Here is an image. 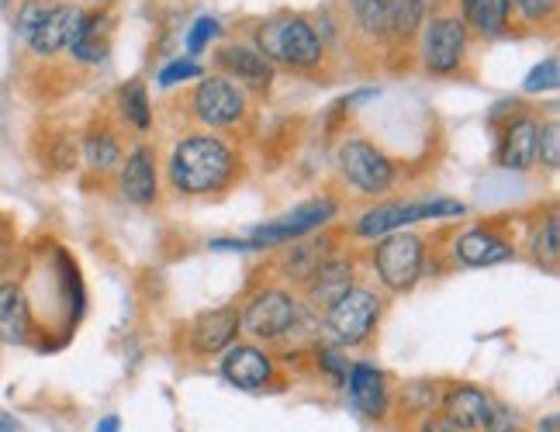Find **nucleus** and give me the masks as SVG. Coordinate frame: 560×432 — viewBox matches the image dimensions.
Segmentation results:
<instances>
[{"instance_id":"1","label":"nucleus","mask_w":560,"mask_h":432,"mask_svg":"<svg viewBox=\"0 0 560 432\" xmlns=\"http://www.w3.org/2000/svg\"><path fill=\"white\" fill-rule=\"evenodd\" d=\"M170 173H174V184L187 194H208L214 187H222L232 173V153L229 145H222L219 139L208 136H194L184 139L174 153V163H170Z\"/></svg>"},{"instance_id":"2","label":"nucleus","mask_w":560,"mask_h":432,"mask_svg":"<svg viewBox=\"0 0 560 432\" xmlns=\"http://www.w3.org/2000/svg\"><path fill=\"white\" fill-rule=\"evenodd\" d=\"M256 52L280 59V62H291V67H315L322 56V42L312 32L308 21L273 17L256 28Z\"/></svg>"},{"instance_id":"3","label":"nucleus","mask_w":560,"mask_h":432,"mask_svg":"<svg viewBox=\"0 0 560 432\" xmlns=\"http://www.w3.org/2000/svg\"><path fill=\"white\" fill-rule=\"evenodd\" d=\"M339 166L342 177H347L360 194H381L395 184V166L387 160L377 145L353 139L339 149Z\"/></svg>"},{"instance_id":"4","label":"nucleus","mask_w":560,"mask_h":432,"mask_svg":"<svg viewBox=\"0 0 560 432\" xmlns=\"http://www.w3.org/2000/svg\"><path fill=\"white\" fill-rule=\"evenodd\" d=\"M374 264H377V273H381V280L387 288H395V291L412 288L419 280V273H422V243H419V235L395 232L392 240H384L377 246Z\"/></svg>"},{"instance_id":"5","label":"nucleus","mask_w":560,"mask_h":432,"mask_svg":"<svg viewBox=\"0 0 560 432\" xmlns=\"http://www.w3.org/2000/svg\"><path fill=\"white\" fill-rule=\"evenodd\" d=\"M381 315V305L371 291H360V288H350L342 294L336 305H329V315H326V326L329 332L339 339V342H360L368 339L374 322Z\"/></svg>"},{"instance_id":"6","label":"nucleus","mask_w":560,"mask_h":432,"mask_svg":"<svg viewBox=\"0 0 560 432\" xmlns=\"http://www.w3.org/2000/svg\"><path fill=\"white\" fill-rule=\"evenodd\" d=\"M450 214H464V205L457 201H425V205H387L374 208L357 222V232L374 240V235H387L401 225H412L422 219H450Z\"/></svg>"},{"instance_id":"7","label":"nucleus","mask_w":560,"mask_h":432,"mask_svg":"<svg viewBox=\"0 0 560 432\" xmlns=\"http://www.w3.org/2000/svg\"><path fill=\"white\" fill-rule=\"evenodd\" d=\"M336 205L332 201H312L305 208H298L291 214H284V219H277L270 225H260L253 229V235L243 243V249H260V246H273V243H291V240H301V235L315 232L322 222L332 219Z\"/></svg>"},{"instance_id":"8","label":"nucleus","mask_w":560,"mask_h":432,"mask_svg":"<svg viewBox=\"0 0 560 432\" xmlns=\"http://www.w3.org/2000/svg\"><path fill=\"white\" fill-rule=\"evenodd\" d=\"M83 21H88V14L77 8H46L25 38L38 56H52L73 46L77 35L83 32Z\"/></svg>"},{"instance_id":"9","label":"nucleus","mask_w":560,"mask_h":432,"mask_svg":"<svg viewBox=\"0 0 560 432\" xmlns=\"http://www.w3.org/2000/svg\"><path fill=\"white\" fill-rule=\"evenodd\" d=\"M294 301L280 291H264L260 297L253 301L246 308V315L240 318V326L256 336V339H277L284 336L291 326H294Z\"/></svg>"},{"instance_id":"10","label":"nucleus","mask_w":560,"mask_h":432,"mask_svg":"<svg viewBox=\"0 0 560 432\" xmlns=\"http://www.w3.org/2000/svg\"><path fill=\"white\" fill-rule=\"evenodd\" d=\"M464 46H467V35H464V25H460L457 17H440V21H433V25H429V32H425V46H422L429 73H450V70H457V62L464 56Z\"/></svg>"},{"instance_id":"11","label":"nucleus","mask_w":560,"mask_h":432,"mask_svg":"<svg viewBox=\"0 0 560 432\" xmlns=\"http://www.w3.org/2000/svg\"><path fill=\"white\" fill-rule=\"evenodd\" d=\"M194 107H198V118L208 125H232L243 115L246 104H243L240 86L222 77H211V80H201L198 94H194Z\"/></svg>"},{"instance_id":"12","label":"nucleus","mask_w":560,"mask_h":432,"mask_svg":"<svg viewBox=\"0 0 560 432\" xmlns=\"http://www.w3.org/2000/svg\"><path fill=\"white\" fill-rule=\"evenodd\" d=\"M222 374L229 377V384L243 387V392H256V387L270 381L273 366L256 346H232L229 357L222 360Z\"/></svg>"},{"instance_id":"13","label":"nucleus","mask_w":560,"mask_h":432,"mask_svg":"<svg viewBox=\"0 0 560 432\" xmlns=\"http://www.w3.org/2000/svg\"><path fill=\"white\" fill-rule=\"evenodd\" d=\"M347 381H350V398L360 412L371 416V419H381L384 408H387V392H384V374L377 371V366L357 363V366H350Z\"/></svg>"},{"instance_id":"14","label":"nucleus","mask_w":560,"mask_h":432,"mask_svg":"<svg viewBox=\"0 0 560 432\" xmlns=\"http://www.w3.org/2000/svg\"><path fill=\"white\" fill-rule=\"evenodd\" d=\"M536 139H540V125L520 118L505 128V139L499 149V163L505 170H529L536 163Z\"/></svg>"},{"instance_id":"15","label":"nucleus","mask_w":560,"mask_h":432,"mask_svg":"<svg viewBox=\"0 0 560 432\" xmlns=\"http://www.w3.org/2000/svg\"><path fill=\"white\" fill-rule=\"evenodd\" d=\"M235 332H240V312L219 308L211 315H201L194 322V350L201 353H219L225 346H232Z\"/></svg>"},{"instance_id":"16","label":"nucleus","mask_w":560,"mask_h":432,"mask_svg":"<svg viewBox=\"0 0 560 432\" xmlns=\"http://www.w3.org/2000/svg\"><path fill=\"white\" fill-rule=\"evenodd\" d=\"M32 329V315H28V301L25 291L18 284H0V339L4 342H28Z\"/></svg>"},{"instance_id":"17","label":"nucleus","mask_w":560,"mask_h":432,"mask_svg":"<svg viewBox=\"0 0 560 432\" xmlns=\"http://www.w3.org/2000/svg\"><path fill=\"white\" fill-rule=\"evenodd\" d=\"M121 190H125V198L136 205H149L156 198V173H153V163H149L145 149H136V153L128 156V163L121 170Z\"/></svg>"},{"instance_id":"18","label":"nucleus","mask_w":560,"mask_h":432,"mask_svg":"<svg viewBox=\"0 0 560 432\" xmlns=\"http://www.w3.org/2000/svg\"><path fill=\"white\" fill-rule=\"evenodd\" d=\"M219 62L229 73L246 80L249 86H267L270 83V62H267V56H260L253 46H225L219 52Z\"/></svg>"},{"instance_id":"19","label":"nucleus","mask_w":560,"mask_h":432,"mask_svg":"<svg viewBox=\"0 0 560 432\" xmlns=\"http://www.w3.org/2000/svg\"><path fill=\"white\" fill-rule=\"evenodd\" d=\"M457 256H460V264H467V267H491V264H502V259H509L512 249L502 240L488 235V232H467V235H460V243H457Z\"/></svg>"},{"instance_id":"20","label":"nucleus","mask_w":560,"mask_h":432,"mask_svg":"<svg viewBox=\"0 0 560 432\" xmlns=\"http://www.w3.org/2000/svg\"><path fill=\"white\" fill-rule=\"evenodd\" d=\"M488 412V398L478 387H457V392L446 395V419L454 422L460 432L464 429H481Z\"/></svg>"},{"instance_id":"21","label":"nucleus","mask_w":560,"mask_h":432,"mask_svg":"<svg viewBox=\"0 0 560 432\" xmlns=\"http://www.w3.org/2000/svg\"><path fill=\"white\" fill-rule=\"evenodd\" d=\"M353 288V267L350 264H339V259H326L318 267V273L312 277V297L318 305H336V301Z\"/></svg>"},{"instance_id":"22","label":"nucleus","mask_w":560,"mask_h":432,"mask_svg":"<svg viewBox=\"0 0 560 432\" xmlns=\"http://www.w3.org/2000/svg\"><path fill=\"white\" fill-rule=\"evenodd\" d=\"M464 11L481 35H499L509 21V0H464Z\"/></svg>"},{"instance_id":"23","label":"nucleus","mask_w":560,"mask_h":432,"mask_svg":"<svg viewBox=\"0 0 560 432\" xmlns=\"http://www.w3.org/2000/svg\"><path fill=\"white\" fill-rule=\"evenodd\" d=\"M422 17V0H387V28L395 35H408Z\"/></svg>"},{"instance_id":"24","label":"nucleus","mask_w":560,"mask_h":432,"mask_svg":"<svg viewBox=\"0 0 560 432\" xmlns=\"http://www.w3.org/2000/svg\"><path fill=\"white\" fill-rule=\"evenodd\" d=\"M326 264V246H298L294 253H291V259H288V273L291 277H298V280H308V277H315L318 273V267Z\"/></svg>"},{"instance_id":"25","label":"nucleus","mask_w":560,"mask_h":432,"mask_svg":"<svg viewBox=\"0 0 560 432\" xmlns=\"http://www.w3.org/2000/svg\"><path fill=\"white\" fill-rule=\"evenodd\" d=\"M353 14L368 35L387 32V0H353Z\"/></svg>"},{"instance_id":"26","label":"nucleus","mask_w":560,"mask_h":432,"mask_svg":"<svg viewBox=\"0 0 560 432\" xmlns=\"http://www.w3.org/2000/svg\"><path fill=\"white\" fill-rule=\"evenodd\" d=\"M121 112L136 128H149V97L142 83H128L121 91Z\"/></svg>"},{"instance_id":"27","label":"nucleus","mask_w":560,"mask_h":432,"mask_svg":"<svg viewBox=\"0 0 560 432\" xmlns=\"http://www.w3.org/2000/svg\"><path fill=\"white\" fill-rule=\"evenodd\" d=\"M83 156H88L94 166H112L118 160V142L112 136H104V132H94L88 139V145H83Z\"/></svg>"},{"instance_id":"28","label":"nucleus","mask_w":560,"mask_h":432,"mask_svg":"<svg viewBox=\"0 0 560 432\" xmlns=\"http://www.w3.org/2000/svg\"><path fill=\"white\" fill-rule=\"evenodd\" d=\"M515 412L509 405H499V401H488V412H485V422L481 429L485 432H515Z\"/></svg>"},{"instance_id":"29","label":"nucleus","mask_w":560,"mask_h":432,"mask_svg":"<svg viewBox=\"0 0 560 432\" xmlns=\"http://www.w3.org/2000/svg\"><path fill=\"white\" fill-rule=\"evenodd\" d=\"M536 264H547V267H557V219L547 222V229L536 235Z\"/></svg>"},{"instance_id":"30","label":"nucleus","mask_w":560,"mask_h":432,"mask_svg":"<svg viewBox=\"0 0 560 432\" xmlns=\"http://www.w3.org/2000/svg\"><path fill=\"white\" fill-rule=\"evenodd\" d=\"M536 160H544L547 166L560 163V128L557 125H547L540 139H536Z\"/></svg>"},{"instance_id":"31","label":"nucleus","mask_w":560,"mask_h":432,"mask_svg":"<svg viewBox=\"0 0 560 432\" xmlns=\"http://www.w3.org/2000/svg\"><path fill=\"white\" fill-rule=\"evenodd\" d=\"M557 59H547V62H540L529 77H526V91L529 94H540V91H553L557 86Z\"/></svg>"},{"instance_id":"32","label":"nucleus","mask_w":560,"mask_h":432,"mask_svg":"<svg viewBox=\"0 0 560 432\" xmlns=\"http://www.w3.org/2000/svg\"><path fill=\"white\" fill-rule=\"evenodd\" d=\"M214 35H219V21H214V17H198V25H194L190 35H187V49L201 52Z\"/></svg>"},{"instance_id":"33","label":"nucleus","mask_w":560,"mask_h":432,"mask_svg":"<svg viewBox=\"0 0 560 432\" xmlns=\"http://www.w3.org/2000/svg\"><path fill=\"white\" fill-rule=\"evenodd\" d=\"M201 67L194 59H177V62H170V67L160 73V83L170 86V83H177V80H187V77H198Z\"/></svg>"},{"instance_id":"34","label":"nucleus","mask_w":560,"mask_h":432,"mask_svg":"<svg viewBox=\"0 0 560 432\" xmlns=\"http://www.w3.org/2000/svg\"><path fill=\"white\" fill-rule=\"evenodd\" d=\"M515 4H520V11L526 17H544L553 11V0H515Z\"/></svg>"},{"instance_id":"35","label":"nucleus","mask_w":560,"mask_h":432,"mask_svg":"<svg viewBox=\"0 0 560 432\" xmlns=\"http://www.w3.org/2000/svg\"><path fill=\"white\" fill-rule=\"evenodd\" d=\"M422 432H460V429L450 422L446 416H440V419H425L422 422Z\"/></svg>"},{"instance_id":"36","label":"nucleus","mask_w":560,"mask_h":432,"mask_svg":"<svg viewBox=\"0 0 560 432\" xmlns=\"http://www.w3.org/2000/svg\"><path fill=\"white\" fill-rule=\"evenodd\" d=\"M322 363H326V366H329V371H336L339 377H347V374H350V366H347V363H342V360H339L336 353H322Z\"/></svg>"},{"instance_id":"37","label":"nucleus","mask_w":560,"mask_h":432,"mask_svg":"<svg viewBox=\"0 0 560 432\" xmlns=\"http://www.w3.org/2000/svg\"><path fill=\"white\" fill-rule=\"evenodd\" d=\"M540 432H560V419H557V416L540 419Z\"/></svg>"},{"instance_id":"38","label":"nucleus","mask_w":560,"mask_h":432,"mask_svg":"<svg viewBox=\"0 0 560 432\" xmlns=\"http://www.w3.org/2000/svg\"><path fill=\"white\" fill-rule=\"evenodd\" d=\"M97 432H118V416H107L104 422H97Z\"/></svg>"},{"instance_id":"39","label":"nucleus","mask_w":560,"mask_h":432,"mask_svg":"<svg viewBox=\"0 0 560 432\" xmlns=\"http://www.w3.org/2000/svg\"><path fill=\"white\" fill-rule=\"evenodd\" d=\"M8 264H11V249H8V243L0 240V273L8 270Z\"/></svg>"},{"instance_id":"40","label":"nucleus","mask_w":560,"mask_h":432,"mask_svg":"<svg viewBox=\"0 0 560 432\" xmlns=\"http://www.w3.org/2000/svg\"><path fill=\"white\" fill-rule=\"evenodd\" d=\"M11 429V422H4V419H0V432H8Z\"/></svg>"}]
</instances>
